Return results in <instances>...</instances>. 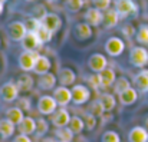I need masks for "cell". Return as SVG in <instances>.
<instances>
[{
	"label": "cell",
	"mask_w": 148,
	"mask_h": 142,
	"mask_svg": "<svg viewBox=\"0 0 148 142\" xmlns=\"http://www.w3.org/2000/svg\"><path fill=\"white\" fill-rule=\"evenodd\" d=\"M130 62L135 68H145L148 65V50L143 46H135L130 52Z\"/></svg>",
	"instance_id": "obj_1"
},
{
	"label": "cell",
	"mask_w": 148,
	"mask_h": 142,
	"mask_svg": "<svg viewBox=\"0 0 148 142\" xmlns=\"http://www.w3.org/2000/svg\"><path fill=\"white\" fill-rule=\"evenodd\" d=\"M40 55L38 52H30V50H25L23 53H20L19 56V66L23 72H30L35 69L36 60Z\"/></svg>",
	"instance_id": "obj_2"
},
{
	"label": "cell",
	"mask_w": 148,
	"mask_h": 142,
	"mask_svg": "<svg viewBox=\"0 0 148 142\" xmlns=\"http://www.w3.org/2000/svg\"><path fill=\"white\" fill-rule=\"evenodd\" d=\"M58 102L55 100L53 96H49V95H43L39 98L38 100V111L39 113L42 115H53L58 109Z\"/></svg>",
	"instance_id": "obj_3"
},
{
	"label": "cell",
	"mask_w": 148,
	"mask_h": 142,
	"mask_svg": "<svg viewBox=\"0 0 148 142\" xmlns=\"http://www.w3.org/2000/svg\"><path fill=\"white\" fill-rule=\"evenodd\" d=\"M124 50H125L124 40L119 39V38H116V36L109 38V39L106 40V43H105V52H106L109 56H112V57H116V56L122 55Z\"/></svg>",
	"instance_id": "obj_4"
},
{
	"label": "cell",
	"mask_w": 148,
	"mask_h": 142,
	"mask_svg": "<svg viewBox=\"0 0 148 142\" xmlns=\"http://www.w3.org/2000/svg\"><path fill=\"white\" fill-rule=\"evenodd\" d=\"M7 30H9L10 39L14 42H22L25 39V36L27 35V29H26L23 22H12L9 25Z\"/></svg>",
	"instance_id": "obj_5"
},
{
	"label": "cell",
	"mask_w": 148,
	"mask_h": 142,
	"mask_svg": "<svg viewBox=\"0 0 148 142\" xmlns=\"http://www.w3.org/2000/svg\"><path fill=\"white\" fill-rule=\"evenodd\" d=\"M19 88L14 82H6L1 88H0V96L4 102H13L17 100L19 98Z\"/></svg>",
	"instance_id": "obj_6"
},
{
	"label": "cell",
	"mask_w": 148,
	"mask_h": 142,
	"mask_svg": "<svg viewBox=\"0 0 148 142\" xmlns=\"http://www.w3.org/2000/svg\"><path fill=\"white\" fill-rule=\"evenodd\" d=\"M71 91H72V102L75 105H84L91 98V91L84 85H75Z\"/></svg>",
	"instance_id": "obj_7"
},
{
	"label": "cell",
	"mask_w": 148,
	"mask_h": 142,
	"mask_svg": "<svg viewBox=\"0 0 148 142\" xmlns=\"http://www.w3.org/2000/svg\"><path fill=\"white\" fill-rule=\"evenodd\" d=\"M115 9L121 17H127L132 13H137L138 7L132 0H115Z\"/></svg>",
	"instance_id": "obj_8"
},
{
	"label": "cell",
	"mask_w": 148,
	"mask_h": 142,
	"mask_svg": "<svg viewBox=\"0 0 148 142\" xmlns=\"http://www.w3.org/2000/svg\"><path fill=\"white\" fill-rule=\"evenodd\" d=\"M53 98L58 102V105L63 108L68 103H71V100H72V91L68 86H58L53 91Z\"/></svg>",
	"instance_id": "obj_9"
},
{
	"label": "cell",
	"mask_w": 148,
	"mask_h": 142,
	"mask_svg": "<svg viewBox=\"0 0 148 142\" xmlns=\"http://www.w3.org/2000/svg\"><path fill=\"white\" fill-rule=\"evenodd\" d=\"M106 65H108L106 57H105L103 55H101V53L91 55V57H89V60H88V66H89V69H91L94 73H101L102 70H105V69H106Z\"/></svg>",
	"instance_id": "obj_10"
},
{
	"label": "cell",
	"mask_w": 148,
	"mask_h": 142,
	"mask_svg": "<svg viewBox=\"0 0 148 142\" xmlns=\"http://www.w3.org/2000/svg\"><path fill=\"white\" fill-rule=\"evenodd\" d=\"M69 122H71V115H69V112H68L65 108L56 109V112L52 115V124H53L56 128L68 126Z\"/></svg>",
	"instance_id": "obj_11"
},
{
	"label": "cell",
	"mask_w": 148,
	"mask_h": 142,
	"mask_svg": "<svg viewBox=\"0 0 148 142\" xmlns=\"http://www.w3.org/2000/svg\"><path fill=\"white\" fill-rule=\"evenodd\" d=\"M22 46L25 50H30V52H36L38 49L42 47V42L39 40L38 35L33 32H27V35L25 36V39L22 40Z\"/></svg>",
	"instance_id": "obj_12"
},
{
	"label": "cell",
	"mask_w": 148,
	"mask_h": 142,
	"mask_svg": "<svg viewBox=\"0 0 148 142\" xmlns=\"http://www.w3.org/2000/svg\"><path fill=\"white\" fill-rule=\"evenodd\" d=\"M130 142H148V129L145 126H134L128 134Z\"/></svg>",
	"instance_id": "obj_13"
},
{
	"label": "cell",
	"mask_w": 148,
	"mask_h": 142,
	"mask_svg": "<svg viewBox=\"0 0 148 142\" xmlns=\"http://www.w3.org/2000/svg\"><path fill=\"white\" fill-rule=\"evenodd\" d=\"M85 20L91 26H99L101 23H103V13L97 7H91L85 13Z\"/></svg>",
	"instance_id": "obj_14"
},
{
	"label": "cell",
	"mask_w": 148,
	"mask_h": 142,
	"mask_svg": "<svg viewBox=\"0 0 148 142\" xmlns=\"http://www.w3.org/2000/svg\"><path fill=\"white\" fill-rule=\"evenodd\" d=\"M42 25H45L50 32L56 33L60 27H62V20L56 13H48L43 19H42Z\"/></svg>",
	"instance_id": "obj_15"
},
{
	"label": "cell",
	"mask_w": 148,
	"mask_h": 142,
	"mask_svg": "<svg viewBox=\"0 0 148 142\" xmlns=\"http://www.w3.org/2000/svg\"><path fill=\"white\" fill-rule=\"evenodd\" d=\"M76 81V75L71 68H62L59 69V82L62 86H71Z\"/></svg>",
	"instance_id": "obj_16"
},
{
	"label": "cell",
	"mask_w": 148,
	"mask_h": 142,
	"mask_svg": "<svg viewBox=\"0 0 148 142\" xmlns=\"http://www.w3.org/2000/svg\"><path fill=\"white\" fill-rule=\"evenodd\" d=\"M19 132L23 135H32L36 132V121L32 116H25V119L17 125Z\"/></svg>",
	"instance_id": "obj_17"
},
{
	"label": "cell",
	"mask_w": 148,
	"mask_h": 142,
	"mask_svg": "<svg viewBox=\"0 0 148 142\" xmlns=\"http://www.w3.org/2000/svg\"><path fill=\"white\" fill-rule=\"evenodd\" d=\"M119 13L116 12V9H108L103 14V26L106 29H112L118 25V20H119Z\"/></svg>",
	"instance_id": "obj_18"
},
{
	"label": "cell",
	"mask_w": 148,
	"mask_h": 142,
	"mask_svg": "<svg viewBox=\"0 0 148 142\" xmlns=\"http://www.w3.org/2000/svg\"><path fill=\"white\" fill-rule=\"evenodd\" d=\"M99 78H101V88H109L116 81L115 70L114 69H109V68H106L105 70H102L99 73Z\"/></svg>",
	"instance_id": "obj_19"
},
{
	"label": "cell",
	"mask_w": 148,
	"mask_h": 142,
	"mask_svg": "<svg viewBox=\"0 0 148 142\" xmlns=\"http://www.w3.org/2000/svg\"><path fill=\"white\" fill-rule=\"evenodd\" d=\"M16 85H17V88H19L20 92H29V91H32V88L35 85V81H33V78L30 75L23 73V75H20L17 78Z\"/></svg>",
	"instance_id": "obj_20"
},
{
	"label": "cell",
	"mask_w": 148,
	"mask_h": 142,
	"mask_svg": "<svg viewBox=\"0 0 148 142\" xmlns=\"http://www.w3.org/2000/svg\"><path fill=\"white\" fill-rule=\"evenodd\" d=\"M56 76L53 75V73H45V75H40V78H39V88L40 89H43V91H50V89H53L55 86H56Z\"/></svg>",
	"instance_id": "obj_21"
},
{
	"label": "cell",
	"mask_w": 148,
	"mask_h": 142,
	"mask_svg": "<svg viewBox=\"0 0 148 142\" xmlns=\"http://www.w3.org/2000/svg\"><path fill=\"white\" fill-rule=\"evenodd\" d=\"M118 96H119V102L122 105H132L138 99V92L134 88H128L127 91H124L122 94H119Z\"/></svg>",
	"instance_id": "obj_22"
},
{
	"label": "cell",
	"mask_w": 148,
	"mask_h": 142,
	"mask_svg": "<svg viewBox=\"0 0 148 142\" xmlns=\"http://www.w3.org/2000/svg\"><path fill=\"white\" fill-rule=\"evenodd\" d=\"M14 126H16V124H13L10 119H7V118L0 119V135H1V138H4V139L10 138L14 134Z\"/></svg>",
	"instance_id": "obj_23"
},
{
	"label": "cell",
	"mask_w": 148,
	"mask_h": 142,
	"mask_svg": "<svg viewBox=\"0 0 148 142\" xmlns=\"http://www.w3.org/2000/svg\"><path fill=\"white\" fill-rule=\"evenodd\" d=\"M76 38L81 40H86L92 36V26L89 23H78L75 27Z\"/></svg>",
	"instance_id": "obj_24"
},
{
	"label": "cell",
	"mask_w": 148,
	"mask_h": 142,
	"mask_svg": "<svg viewBox=\"0 0 148 142\" xmlns=\"http://www.w3.org/2000/svg\"><path fill=\"white\" fill-rule=\"evenodd\" d=\"M50 69V60L49 57H46V56H39L38 57V60H36V65H35V69H33V72L36 73V75H45V73H48Z\"/></svg>",
	"instance_id": "obj_25"
},
{
	"label": "cell",
	"mask_w": 148,
	"mask_h": 142,
	"mask_svg": "<svg viewBox=\"0 0 148 142\" xmlns=\"http://www.w3.org/2000/svg\"><path fill=\"white\" fill-rule=\"evenodd\" d=\"M135 86L141 92H148V69H143L134 79Z\"/></svg>",
	"instance_id": "obj_26"
},
{
	"label": "cell",
	"mask_w": 148,
	"mask_h": 142,
	"mask_svg": "<svg viewBox=\"0 0 148 142\" xmlns=\"http://www.w3.org/2000/svg\"><path fill=\"white\" fill-rule=\"evenodd\" d=\"M6 118L10 119L13 124L19 125V124L25 119V113H23V111H22L20 108L14 106V108H9V109L6 111Z\"/></svg>",
	"instance_id": "obj_27"
},
{
	"label": "cell",
	"mask_w": 148,
	"mask_h": 142,
	"mask_svg": "<svg viewBox=\"0 0 148 142\" xmlns=\"http://www.w3.org/2000/svg\"><path fill=\"white\" fill-rule=\"evenodd\" d=\"M99 100H101L105 112H111L115 108V105H116V99H115V96L112 94H102L99 96Z\"/></svg>",
	"instance_id": "obj_28"
},
{
	"label": "cell",
	"mask_w": 148,
	"mask_h": 142,
	"mask_svg": "<svg viewBox=\"0 0 148 142\" xmlns=\"http://www.w3.org/2000/svg\"><path fill=\"white\" fill-rule=\"evenodd\" d=\"M55 135L60 142H72V139H73V132H72V129L69 126L56 128Z\"/></svg>",
	"instance_id": "obj_29"
},
{
	"label": "cell",
	"mask_w": 148,
	"mask_h": 142,
	"mask_svg": "<svg viewBox=\"0 0 148 142\" xmlns=\"http://www.w3.org/2000/svg\"><path fill=\"white\" fill-rule=\"evenodd\" d=\"M68 126L72 129L73 134H81L84 131V128H85V121L82 118H79V116H72Z\"/></svg>",
	"instance_id": "obj_30"
},
{
	"label": "cell",
	"mask_w": 148,
	"mask_h": 142,
	"mask_svg": "<svg viewBox=\"0 0 148 142\" xmlns=\"http://www.w3.org/2000/svg\"><path fill=\"white\" fill-rule=\"evenodd\" d=\"M36 35H38V38H39V40L42 42V45H45V43H48L52 40V36H53V32H50L49 29L45 26V25H42L38 30H36Z\"/></svg>",
	"instance_id": "obj_31"
},
{
	"label": "cell",
	"mask_w": 148,
	"mask_h": 142,
	"mask_svg": "<svg viewBox=\"0 0 148 142\" xmlns=\"http://www.w3.org/2000/svg\"><path fill=\"white\" fill-rule=\"evenodd\" d=\"M128 88H131V83H130V81L127 79V78H118L116 81H115V83H114V92L116 95L122 94L124 91H127Z\"/></svg>",
	"instance_id": "obj_32"
},
{
	"label": "cell",
	"mask_w": 148,
	"mask_h": 142,
	"mask_svg": "<svg viewBox=\"0 0 148 142\" xmlns=\"http://www.w3.org/2000/svg\"><path fill=\"white\" fill-rule=\"evenodd\" d=\"M135 39L140 45H148V25H141L137 30Z\"/></svg>",
	"instance_id": "obj_33"
},
{
	"label": "cell",
	"mask_w": 148,
	"mask_h": 142,
	"mask_svg": "<svg viewBox=\"0 0 148 142\" xmlns=\"http://www.w3.org/2000/svg\"><path fill=\"white\" fill-rule=\"evenodd\" d=\"M49 131V124L46 122V119L43 118H39L36 121V137H45L46 132Z\"/></svg>",
	"instance_id": "obj_34"
},
{
	"label": "cell",
	"mask_w": 148,
	"mask_h": 142,
	"mask_svg": "<svg viewBox=\"0 0 148 142\" xmlns=\"http://www.w3.org/2000/svg\"><path fill=\"white\" fill-rule=\"evenodd\" d=\"M25 26H26L27 32H33V33H36V30L42 26V20L38 19V17H29V19L25 22Z\"/></svg>",
	"instance_id": "obj_35"
},
{
	"label": "cell",
	"mask_w": 148,
	"mask_h": 142,
	"mask_svg": "<svg viewBox=\"0 0 148 142\" xmlns=\"http://www.w3.org/2000/svg\"><path fill=\"white\" fill-rule=\"evenodd\" d=\"M103 112H105V109H103V106H102V103H101L99 99L91 103V106H89V113H92V115H95V116H102Z\"/></svg>",
	"instance_id": "obj_36"
},
{
	"label": "cell",
	"mask_w": 148,
	"mask_h": 142,
	"mask_svg": "<svg viewBox=\"0 0 148 142\" xmlns=\"http://www.w3.org/2000/svg\"><path fill=\"white\" fill-rule=\"evenodd\" d=\"M16 106H17V108H20L23 112H27V111H30V108H32V102H30V99H29V98L22 96V98H17Z\"/></svg>",
	"instance_id": "obj_37"
},
{
	"label": "cell",
	"mask_w": 148,
	"mask_h": 142,
	"mask_svg": "<svg viewBox=\"0 0 148 142\" xmlns=\"http://www.w3.org/2000/svg\"><path fill=\"white\" fill-rule=\"evenodd\" d=\"M101 142H121V138L115 131H106L103 132Z\"/></svg>",
	"instance_id": "obj_38"
},
{
	"label": "cell",
	"mask_w": 148,
	"mask_h": 142,
	"mask_svg": "<svg viewBox=\"0 0 148 142\" xmlns=\"http://www.w3.org/2000/svg\"><path fill=\"white\" fill-rule=\"evenodd\" d=\"M84 6V0H66V7L69 12H79Z\"/></svg>",
	"instance_id": "obj_39"
},
{
	"label": "cell",
	"mask_w": 148,
	"mask_h": 142,
	"mask_svg": "<svg viewBox=\"0 0 148 142\" xmlns=\"http://www.w3.org/2000/svg\"><path fill=\"white\" fill-rule=\"evenodd\" d=\"M84 121H85V128H86L88 131H92V129L97 126V116L92 115V113H86Z\"/></svg>",
	"instance_id": "obj_40"
},
{
	"label": "cell",
	"mask_w": 148,
	"mask_h": 142,
	"mask_svg": "<svg viewBox=\"0 0 148 142\" xmlns=\"http://www.w3.org/2000/svg\"><path fill=\"white\" fill-rule=\"evenodd\" d=\"M46 14H48V12H46L45 6L38 4V6H35V7H33V17H38V19H40V20H42Z\"/></svg>",
	"instance_id": "obj_41"
},
{
	"label": "cell",
	"mask_w": 148,
	"mask_h": 142,
	"mask_svg": "<svg viewBox=\"0 0 148 142\" xmlns=\"http://www.w3.org/2000/svg\"><path fill=\"white\" fill-rule=\"evenodd\" d=\"M88 83H89V86L92 88V89H99L101 88V78H99V73L97 75H91L89 78H88Z\"/></svg>",
	"instance_id": "obj_42"
},
{
	"label": "cell",
	"mask_w": 148,
	"mask_h": 142,
	"mask_svg": "<svg viewBox=\"0 0 148 142\" xmlns=\"http://www.w3.org/2000/svg\"><path fill=\"white\" fill-rule=\"evenodd\" d=\"M94 1V7H97L99 10H108L112 0H92Z\"/></svg>",
	"instance_id": "obj_43"
},
{
	"label": "cell",
	"mask_w": 148,
	"mask_h": 142,
	"mask_svg": "<svg viewBox=\"0 0 148 142\" xmlns=\"http://www.w3.org/2000/svg\"><path fill=\"white\" fill-rule=\"evenodd\" d=\"M122 33H124L125 38H132V36L137 35V30H135V27L132 25H125L122 27Z\"/></svg>",
	"instance_id": "obj_44"
},
{
	"label": "cell",
	"mask_w": 148,
	"mask_h": 142,
	"mask_svg": "<svg viewBox=\"0 0 148 142\" xmlns=\"http://www.w3.org/2000/svg\"><path fill=\"white\" fill-rule=\"evenodd\" d=\"M13 142H32V141H30L29 135H23V134H20V135H17V137L14 138V141Z\"/></svg>",
	"instance_id": "obj_45"
},
{
	"label": "cell",
	"mask_w": 148,
	"mask_h": 142,
	"mask_svg": "<svg viewBox=\"0 0 148 142\" xmlns=\"http://www.w3.org/2000/svg\"><path fill=\"white\" fill-rule=\"evenodd\" d=\"M144 125H145V128L148 129V115L145 116V119H144Z\"/></svg>",
	"instance_id": "obj_46"
},
{
	"label": "cell",
	"mask_w": 148,
	"mask_h": 142,
	"mask_svg": "<svg viewBox=\"0 0 148 142\" xmlns=\"http://www.w3.org/2000/svg\"><path fill=\"white\" fill-rule=\"evenodd\" d=\"M43 142H59V141H56V139H45Z\"/></svg>",
	"instance_id": "obj_47"
},
{
	"label": "cell",
	"mask_w": 148,
	"mask_h": 142,
	"mask_svg": "<svg viewBox=\"0 0 148 142\" xmlns=\"http://www.w3.org/2000/svg\"><path fill=\"white\" fill-rule=\"evenodd\" d=\"M3 13V3H0V14Z\"/></svg>",
	"instance_id": "obj_48"
},
{
	"label": "cell",
	"mask_w": 148,
	"mask_h": 142,
	"mask_svg": "<svg viewBox=\"0 0 148 142\" xmlns=\"http://www.w3.org/2000/svg\"><path fill=\"white\" fill-rule=\"evenodd\" d=\"M6 1H7V0H0V3H6Z\"/></svg>",
	"instance_id": "obj_49"
},
{
	"label": "cell",
	"mask_w": 148,
	"mask_h": 142,
	"mask_svg": "<svg viewBox=\"0 0 148 142\" xmlns=\"http://www.w3.org/2000/svg\"><path fill=\"white\" fill-rule=\"evenodd\" d=\"M26 1H35V0H26Z\"/></svg>",
	"instance_id": "obj_50"
},
{
	"label": "cell",
	"mask_w": 148,
	"mask_h": 142,
	"mask_svg": "<svg viewBox=\"0 0 148 142\" xmlns=\"http://www.w3.org/2000/svg\"><path fill=\"white\" fill-rule=\"evenodd\" d=\"M49 1H56V0H49Z\"/></svg>",
	"instance_id": "obj_51"
},
{
	"label": "cell",
	"mask_w": 148,
	"mask_h": 142,
	"mask_svg": "<svg viewBox=\"0 0 148 142\" xmlns=\"http://www.w3.org/2000/svg\"><path fill=\"white\" fill-rule=\"evenodd\" d=\"M0 45H1V40H0Z\"/></svg>",
	"instance_id": "obj_52"
},
{
	"label": "cell",
	"mask_w": 148,
	"mask_h": 142,
	"mask_svg": "<svg viewBox=\"0 0 148 142\" xmlns=\"http://www.w3.org/2000/svg\"><path fill=\"white\" fill-rule=\"evenodd\" d=\"M59 142H60V141H59Z\"/></svg>",
	"instance_id": "obj_53"
}]
</instances>
